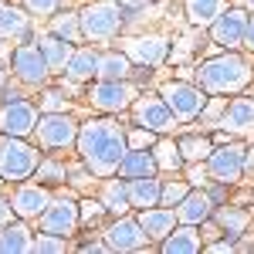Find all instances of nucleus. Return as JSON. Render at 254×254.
Returning a JSON list of instances; mask_svg holds the SVG:
<instances>
[{"label": "nucleus", "instance_id": "aec40b11", "mask_svg": "<svg viewBox=\"0 0 254 254\" xmlns=\"http://www.w3.org/2000/svg\"><path fill=\"white\" fill-rule=\"evenodd\" d=\"M210 207H214V200H210V196L207 193H187L183 196V200H180V220H183V224H203V220H207V217L214 214V210H210Z\"/></svg>", "mask_w": 254, "mask_h": 254}, {"label": "nucleus", "instance_id": "2eb2a0df", "mask_svg": "<svg viewBox=\"0 0 254 254\" xmlns=\"http://www.w3.org/2000/svg\"><path fill=\"white\" fill-rule=\"evenodd\" d=\"M129 203L132 207H159V196H163V183L153 180V176H132L129 183Z\"/></svg>", "mask_w": 254, "mask_h": 254}, {"label": "nucleus", "instance_id": "09e8293b", "mask_svg": "<svg viewBox=\"0 0 254 254\" xmlns=\"http://www.w3.org/2000/svg\"><path fill=\"white\" fill-rule=\"evenodd\" d=\"M0 180H3V176H0Z\"/></svg>", "mask_w": 254, "mask_h": 254}, {"label": "nucleus", "instance_id": "412c9836", "mask_svg": "<svg viewBox=\"0 0 254 254\" xmlns=\"http://www.w3.org/2000/svg\"><path fill=\"white\" fill-rule=\"evenodd\" d=\"M224 126L231 132H248L254 129V98H234L224 112Z\"/></svg>", "mask_w": 254, "mask_h": 254}, {"label": "nucleus", "instance_id": "ea45409f", "mask_svg": "<svg viewBox=\"0 0 254 254\" xmlns=\"http://www.w3.org/2000/svg\"><path fill=\"white\" fill-rule=\"evenodd\" d=\"M149 142H153L149 129H139V132H132V136H129V146H132V149H146Z\"/></svg>", "mask_w": 254, "mask_h": 254}, {"label": "nucleus", "instance_id": "c9c22d12", "mask_svg": "<svg viewBox=\"0 0 254 254\" xmlns=\"http://www.w3.org/2000/svg\"><path fill=\"white\" fill-rule=\"evenodd\" d=\"M183 196H187V187H183V183H166V187H163V196H159V203L173 207V203H180Z\"/></svg>", "mask_w": 254, "mask_h": 254}, {"label": "nucleus", "instance_id": "a211bd4d", "mask_svg": "<svg viewBox=\"0 0 254 254\" xmlns=\"http://www.w3.org/2000/svg\"><path fill=\"white\" fill-rule=\"evenodd\" d=\"M139 224H142V231L153 237V241H163V237L173 231L176 214L173 210H159V207H146V210L139 214Z\"/></svg>", "mask_w": 254, "mask_h": 254}, {"label": "nucleus", "instance_id": "72a5a7b5", "mask_svg": "<svg viewBox=\"0 0 254 254\" xmlns=\"http://www.w3.org/2000/svg\"><path fill=\"white\" fill-rule=\"evenodd\" d=\"M64 248H68V244H64V237H61V234H48V231H44V234L34 241V251H41V254L64 251Z\"/></svg>", "mask_w": 254, "mask_h": 254}, {"label": "nucleus", "instance_id": "c756f323", "mask_svg": "<svg viewBox=\"0 0 254 254\" xmlns=\"http://www.w3.org/2000/svg\"><path fill=\"white\" fill-rule=\"evenodd\" d=\"M132 203H129V187L126 183H109L105 187V210L112 214H126Z\"/></svg>", "mask_w": 254, "mask_h": 254}, {"label": "nucleus", "instance_id": "7c9ffc66", "mask_svg": "<svg viewBox=\"0 0 254 254\" xmlns=\"http://www.w3.org/2000/svg\"><path fill=\"white\" fill-rule=\"evenodd\" d=\"M51 34H58L64 41H78L81 38V17L75 14H61V17L51 20Z\"/></svg>", "mask_w": 254, "mask_h": 254}, {"label": "nucleus", "instance_id": "de8ad7c7", "mask_svg": "<svg viewBox=\"0 0 254 254\" xmlns=\"http://www.w3.org/2000/svg\"><path fill=\"white\" fill-rule=\"evenodd\" d=\"M3 78H7V71H0V88H3Z\"/></svg>", "mask_w": 254, "mask_h": 254}, {"label": "nucleus", "instance_id": "a18cd8bd", "mask_svg": "<svg viewBox=\"0 0 254 254\" xmlns=\"http://www.w3.org/2000/svg\"><path fill=\"white\" fill-rule=\"evenodd\" d=\"M244 166H251V170H254V149H251V153H244Z\"/></svg>", "mask_w": 254, "mask_h": 254}, {"label": "nucleus", "instance_id": "a878e982", "mask_svg": "<svg viewBox=\"0 0 254 254\" xmlns=\"http://www.w3.org/2000/svg\"><path fill=\"white\" fill-rule=\"evenodd\" d=\"M64 71H68L75 81L92 78V75H98V55H95V51H88V48H81V51H75V55L68 58Z\"/></svg>", "mask_w": 254, "mask_h": 254}, {"label": "nucleus", "instance_id": "6ab92c4d", "mask_svg": "<svg viewBox=\"0 0 254 254\" xmlns=\"http://www.w3.org/2000/svg\"><path fill=\"white\" fill-rule=\"evenodd\" d=\"M129 58L139 61V64H159L166 58V41L149 34V38H136L129 44Z\"/></svg>", "mask_w": 254, "mask_h": 254}, {"label": "nucleus", "instance_id": "bb28decb", "mask_svg": "<svg viewBox=\"0 0 254 254\" xmlns=\"http://www.w3.org/2000/svg\"><path fill=\"white\" fill-rule=\"evenodd\" d=\"M27 31V17L20 7H10V3H0V38H17Z\"/></svg>", "mask_w": 254, "mask_h": 254}, {"label": "nucleus", "instance_id": "20e7f679", "mask_svg": "<svg viewBox=\"0 0 254 254\" xmlns=\"http://www.w3.org/2000/svg\"><path fill=\"white\" fill-rule=\"evenodd\" d=\"M38 170V149H31L24 136H7L0 139V176L3 180H27Z\"/></svg>", "mask_w": 254, "mask_h": 254}, {"label": "nucleus", "instance_id": "4c0bfd02", "mask_svg": "<svg viewBox=\"0 0 254 254\" xmlns=\"http://www.w3.org/2000/svg\"><path fill=\"white\" fill-rule=\"evenodd\" d=\"M41 105H44V112H61V109H64V102H61L58 92H48V95L41 98Z\"/></svg>", "mask_w": 254, "mask_h": 254}, {"label": "nucleus", "instance_id": "423d86ee", "mask_svg": "<svg viewBox=\"0 0 254 254\" xmlns=\"http://www.w3.org/2000/svg\"><path fill=\"white\" fill-rule=\"evenodd\" d=\"M132 116H136V126H142V129H149V132H166L170 126H173V109L166 105V98L163 95H146L139 98L136 105H132Z\"/></svg>", "mask_w": 254, "mask_h": 254}, {"label": "nucleus", "instance_id": "f704fd0d", "mask_svg": "<svg viewBox=\"0 0 254 254\" xmlns=\"http://www.w3.org/2000/svg\"><path fill=\"white\" fill-rule=\"evenodd\" d=\"M61 0H24V7H27V14H38V17H48V14H55L58 10Z\"/></svg>", "mask_w": 254, "mask_h": 254}, {"label": "nucleus", "instance_id": "dca6fc26", "mask_svg": "<svg viewBox=\"0 0 254 254\" xmlns=\"http://www.w3.org/2000/svg\"><path fill=\"white\" fill-rule=\"evenodd\" d=\"M48 203H51V196L44 187H20L17 193H14V214L20 217H41L48 210Z\"/></svg>", "mask_w": 254, "mask_h": 254}, {"label": "nucleus", "instance_id": "1a4fd4ad", "mask_svg": "<svg viewBox=\"0 0 254 254\" xmlns=\"http://www.w3.org/2000/svg\"><path fill=\"white\" fill-rule=\"evenodd\" d=\"M34 129H38V112H34L31 102L17 98V102H7L0 109V132H7V136H27Z\"/></svg>", "mask_w": 254, "mask_h": 254}, {"label": "nucleus", "instance_id": "c85d7f7f", "mask_svg": "<svg viewBox=\"0 0 254 254\" xmlns=\"http://www.w3.org/2000/svg\"><path fill=\"white\" fill-rule=\"evenodd\" d=\"M214 217H217V224H220V227H224V231H227L231 237L244 234V227H248V220H251V217L244 214L241 207H220Z\"/></svg>", "mask_w": 254, "mask_h": 254}, {"label": "nucleus", "instance_id": "e433bc0d", "mask_svg": "<svg viewBox=\"0 0 254 254\" xmlns=\"http://www.w3.org/2000/svg\"><path fill=\"white\" fill-rule=\"evenodd\" d=\"M38 180H48V183L64 180V166L61 163H38Z\"/></svg>", "mask_w": 254, "mask_h": 254}, {"label": "nucleus", "instance_id": "4be33fe9", "mask_svg": "<svg viewBox=\"0 0 254 254\" xmlns=\"http://www.w3.org/2000/svg\"><path fill=\"white\" fill-rule=\"evenodd\" d=\"M159 163L153 153H146V149H126V156H122V163H119V173L122 176H153V170H156Z\"/></svg>", "mask_w": 254, "mask_h": 254}, {"label": "nucleus", "instance_id": "6e6552de", "mask_svg": "<svg viewBox=\"0 0 254 254\" xmlns=\"http://www.w3.org/2000/svg\"><path fill=\"white\" fill-rule=\"evenodd\" d=\"M207 170H210V176L220 180V183H237L241 173H244V149H241V146H220V149H210Z\"/></svg>", "mask_w": 254, "mask_h": 254}, {"label": "nucleus", "instance_id": "b1692460", "mask_svg": "<svg viewBox=\"0 0 254 254\" xmlns=\"http://www.w3.org/2000/svg\"><path fill=\"white\" fill-rule=\"evenodd\" d=\"M224 10H227L224 0H187V17H190V24H200V27L214 24Z\"/></svg>", "mask_w": 254, "mask_h": 254}, {"label": "nucleus", "instance_id": "7ed1b4c3", "mask_svg": "<svg viewBox=\"0 0 254 254\" xmlns=\"http://www.w3.org/2000/svg\"><path fill=\"white\" fill-rule=\"evenodd\" d=\"M78 17H81V38H88V41H109V38H116L119 27H122L119 0H95Z\"/></svg>", "mask_w": 254, "mask_h": 254}, {"label": "nucleus", "instance_id": "58836bf2", "mask_svg": "<svg viewBox=\"0 0 254 254\" xmlns=\"http://www.w3.org/2000/svg\"><path fill=\"white\" fill-rule=\"evenodd\" d=\"M102 210H105V207H102V203H95V200H85V203H81V217H85L88 224H92V220H98V214H102Z\"/></svg>", "mask_w": 254, "mask_h": 254}, {"label": "nucleus", "instance_id": "cd10ccee", "mask_svg": "<svg viewBox=\"0 0 254 254\" xmlns=\"http://www.w3.org/2000/svg\"><path fill=\"white\" fill-rule=\"evenodd\" d=\"M98 75L102 78H126L129 75V55H119V51L98 55Z\"/></svg>", "mask_w": 254, "mask_h": 254}, {"label": "nucleus", "instance_id": "37998d69", "mask_svg": "<svg viewBox=\"0 0 254 254\" xmlns=\"http://www.w3.org/2000/svg\"><path fill=\"white\" fill-rule=\"evenodd\" d=\"M244 44H248V48L254 51V17L248 20V34H244Z\"/></svg>", "mask_w": 254, "mask_h": 254}, {"label": "nucleus", "instance_id": "f257e3e1", "mask_svg": "<svg viewBox=\"0 0 254 254\" xmlns=\"http://www.w3.org/2000/svg\"><path fill=\"white\" fill-rule=\"evenodd\" d=\"M126 136L116 122L109 119H92L78 129V153L81 159L92 166L95 176H112L119 170V163L126 156Z\"/></svg>", "mask_w": 254, "mask_h": 254}, {"label": "nucleus", "instance_id": "ddd939ff", "mask_svg": "<svg viewBox=\"0 0 254 254\" xmlns=\"http://www.w3.org/2000/svg\"><path fill=\"white\" fill-rule=\"evenodd\" d=\"M105 241H109V248H112V251H139V248L149 241V234L142 231V224H139V220L122 217V220H116V224L105 231Z\"/></svg>", "mask_w": 254, "mask_h": 254}, {"label": "nucleus", "instance_id": "79ce46f5", "mask_svg": "<svg viewBox=\"0 0 254 254\" xmlns=\"http://www.w3.org/2000/svg\"><path fill=\"white\" fill-rule=\"evenodd\" d=\"M156 0H119V7H149Z\"/></svg>", "mask_w": 254, "mask_h": 254}, {"label": "nucleus", "instance_id": "f8f14e48", "mask_svg": "<svg viewBox=\"0 0 254 254\" xmlns=\"http://www.w3.org/2000/svg\"><path fill=\"white\" fill-rule=\"evenodd\" d=\"M75 227H78V207H75L71 200H55V203H48V210L41 214V231H48V234L68 237Z\"/></svg>", "mask_w": 254, "mask_h": 254}, {"label": "nucleus", "instance_id": "2f4dec72", "mask_svg": "<svg viewBox=\"0 0 254 254\" xmlns=\"http://www.w3.org/2000/svg\"><path fill=\"white\" fill-rule=\"evenodd\" d=\"M156 163L163 166V170H180V166H183L180 142H159L156 146Z\"/></svg>", "mask_w": 254, "mask_h": 254}, {"label": "nucleus", "instance_id": "f03ea898", "mask_svg": "<svg viewBox=\"0 0 254 254\" xmlns=\"http://www.w3.org/2000/svg\"><path fill=\"white\" fill-rule=\"evenodd\" d=\"M196 78H200V85L207 92L227 95V92H241L251 81V71H248V61L237 58V55H217L207 64H200Z\"/></svg>", "mask_w": 254, "mask_h": 254}, {"label": "nucleus", "instance_id": "9d476101", "mask_svg": "<svg viewBox=\"0 0 254 254\" xmlns=\"http://www.w3.org/2000/svg\"><path fill=\"white\" fill-rule=\"evenodd\" d=\"M248 10H224L220 17L210 24V31H214V41L217 44H227V48H237V44H244V34H248Z\"/></svg>", "mask_w": 254, "mask_h": 254}, {"label": "nucleus", "instance_id": "49530a36", "mask_svg": "<svg viewBox=\"0 0 254 254\" xmlns=\"http://www.w3.org/2000/svg\"><path fill=\"white\" fill-rule=\"evenodd\" d=\"M244 7H248V10H254V0H244Z\"/></svg>", "mask_w": 254, "mask_h": 254}, {"label": "nucleus", "instance_id": "5701e85b", "mask_svg": "<svg viewBox=\"0 0 254 254\" xmlns=\"http://www.w3.org/2000/svg\"><path fill=\"white\" fill-rule=\"evenodd\" d=\"M0 251L3 254L34 251V241L27 234V227H24V224H3V227H0Z\"/></svg>", "mask_w": 254, "mask_h": 254}, {"label": "nucleus", "instance_id": "473e14b6", "mask_svg": "<svg viewBox=\"0 0 254 254\" xmlns=\"http://www.w3.org/2000/svg\"><path fill=\"white\" fill-rule=\"evenodd\" d=\"M180 153H183V159H207L210 156V142L200 136H183L180 139Z\"/></svg>", "mask_w": 254, "mask_h": 254}, {"label": "nucleus", "instance_id": "39448f33", "mask_svg": "<svg viewBox=\"0 0 254 254\" xmlns=\"http://www.w3.org/2000/svg\"><path fill=\"white\" fill-rule=\"evenodd\" d=\"M163 98H166V105L173 109L176 119H193L203 112V105H207V98L200 88L193 85H187V81H170V85H163Z\"/></svg>", "mask_w": 254, "mask_h": 254}, {"label": "nucleus", "instance_id": "c03bdc74", "mask_svg": "<svg viewBox=\"0 0 254 254\" xmlns=\"http://www.w3.org/2000/svg\"><path fill=\"white\" fill-rule=\"evenodd\" d=\"M210 251H234V244L231 241H217V244H210Z\"/></svg>", "mask_w": 254, "mask_h": 254}, {"label": "nucleus", "instance_id": "f3484780", "mask_svg": "<svg viewBox=\"0 0 254 254\" xmlns=\"http://www.w3.org/2000/svg\"><path fill=\"white\" fill-rule=\"evenodd\" d=\"M200 248H203V244H200V234H196L193 224L173 227L170 234L163 237V251L166 254H196Z\"/></svg>", "mask_w": 254, "mask_h": 254}, {"label": "nucleus", "instance_id": "393cba45", "mask_svg": "<svg viewBox=\"0 0 254 254\" xmlns=\"http://www.w3.org/2000/svg\"><path fill=\"white\" fill-rule=\"evenodd\" d=\"M41 55L48 61V68H64L75 51H71V41L58 38V34H48V38L41 41Z\"/></svg>", "mask_w": 254, "mask_h": 254}, {"label": "nucleus", "instance_id": "4468645a", "mask_svg": "<svg viewBox=\"0 0 254 254\" xmlns=\"http://www.w3.org/2000/svg\"><path fill=\"white\" fill-rule=\"evenodd\" d=\"M92 102H95L98 109H105V112H122L132 102V88L122 78H105L92 88Z\"/></svg>", "mask_w": 254, "mask_h": 254}, {"label": "nucleus", "instance_id": "0eeeda50", "mask_svg": "<svg viewBox=\"0 0 254 254\" xmlns=\"http://www.w3.org/2000/svg\"><path fill=\"white\" fill-rule=\"evenodd\" d=\"M38 139H41V146H48V149H64V146H71L78 139V129H75V122L64 112H48L38 122Z\"/></svg>", "mask_w": 254, "mask_h": 254}, {"label": "nucleus", "instance_id": "9b49d317", "mask_svg": "<svg viewBox=\"0 0 254 254\" xmlns=\"http://www.w3.org/2000/svg\"><path fill=\"white\" fill-rule=\"evenodd\" d=\"M14 71H17V78L24 81V85H41V81L48 78L51 68H48V61L41 55V48L24 44V48L14 51Z\"/></svg>", "mask_w": 254, "mask_h": 254}, {"label": "nucleus", "instance_id": "a19ab883", "mask_svg": "<svg viewBox=\"0 0 254 254\" xmlns=\"http://www.w3.org/2000/svg\"><path fill=\"white\" fill-rule=\"evenodd\" d=\"M10 214H14V203H7V200L0 196V227H3V224L10 220Z\"/></svg>", "mask_w": 254, "mask_h": 254}]
</instances>
